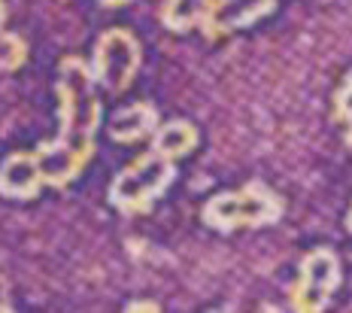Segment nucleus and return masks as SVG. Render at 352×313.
I'll return each instance as SVG.
<instances>
[{
	"mask_svg": "<svg viewBox=\"0 0 352 313\" xmlns=\"http://www.w3.org/2000/svg\"><path fill=\"white\" fill-rule=\"evenodd\" d=\"M104 6H124V3H131V0H100Z\"/></svg>",
	"mask_w": 352,
	"mask_h": 313,
	"instance_id": "4468645a",
	"label": "nucleus"
},
{
	"mask_svg": "<svg viewBox=\"0 0 352 313\" xmlns=\"http://www.w3.org/2000/svg\"><path fill=\"white\" fill-rule=\"evenodd\" d=\"M43 183L40 158L36 152H12L3 164H0V195L12 201H28L34 198Z\"/></svg>",
	"mask_w": 352,
	"mask_h": 313,
	"instance_id": "0eeeda50",
	"label": "nucleus"
},
{
	"mask_svg": "<svg viewBox=\"0 0 352 313\" xmlns=\"http://www.w3.org/2000/svg\"><path fill=\"white\" fill-rule=\"evenodd\" d=\"M58 104H61V131L52 143L36 147L43 183L67 186L82 173L94 155V134L100 128L98 79L82 58H64L58 70Z\"/></svg>",
	"mask_w": 352,
	"mask_h": 313,
	"instance_id": "f257e3e1",
	"label": "nucleus"
},
{
	"mask_svg": "<svg viewBox=\"0 0 352 313\" xmlns=\"http://www.w3.org/2000/svg\"><path fill=\"white\" fill-rule=\"evenodd\" d=\"M340 283V265L331 250H313L300 261V277L292 286V307L300 313L322 310Z\"/></svg>",
	"mask_w": 352,
	"mask_h": 313,
	"instance_id": "39448f33",
	"label": "nucleus"
},
{
	"mask_svg": "<svg viewBox=\"0 0 352 313\" xmlns=\"http://www.w3.org/2000/svg\"><path fill=\"white\" fill-rule=\"evenodd\" d=\"M210 10V0H164L161 3V25L167 31L186 34L195 25H201Z\"/></svg>",
	"mask_w": 352,
	"mask_h": 313,
	"instance_id": "9d476101",
	"label": "nucleus"
},
{
	"mask_svg": "<svg viewBox=\"0 0 352 313\" xmlns=\"http://www.w3.org/2000/svg\"><path fill=\"white\" fill-rule=\"evenodd\" d=\"M3 21H6V3L0 0V28H3Z\"/></svg>",
	"mask_w": 352,
	"mask_h": 313,
	"instance_id": "2eb2a0df",
	"label": "nucleus"
},
{
	"mask_svg": "<svg viewBox=\"0 0 352 313\" xmlns=\"http://www.w3.org/2000/svg\"><path fill=\"white\" fill-rule=\"evenodd\" d=\"M337 116H340V119H346V122H352V74L343 79L340 91H337Z\"/></svg>",
	"mask_w": 352,
	"mask_h": 313,
	"instance_id": "f8f14e48",
	"label": "nucleus"
},
{
	"mask_svg": "<svg viewBox=\"0 0 352 313\" xmlns=\"http://www.w3.org/2000/svg\"><path fill=\"white\" fill-rule=\"evenodd\" d=\"M140 58L143 52L134 34L124 31V28H109V31L100 34L98 46H94L91 76L107 91L119 94L134 83L137 70H140Z\"/></svg>",
	"mask_w": 352,
	"mask_h": 313,
	"instance_id": "20e7f679",
	"label": "nucleus"
},
{
	"mask_svg": "<svg viewBox=\"0 0 352 313\" xmlns=\"http://www.w3.org/2000/svg\"><path fill=\"white\" fill-rule=\"evenodd\" d=\"M346 228L352 231V210H349V216H346Z\"/></svg>",
	"mask_w": 352,
	"mask_h": 313,
	"instance_id": "dca6fc26",
	"label": "nucleus"
},
{
	"mask_svg": "<svg viewBox=\"0 0 352 313\" xmlns=\"http://www.w3.org/2000/svg\"><path fill=\"white\" fill-rule=\"evenodd\" d=\"M283 216V201L261 183H249L240 192H225L207 201L204 222L216 231L234 228H258L270 225Z\"/></svg>",
	"mask_w": 352,
	"mask_h": 313,
	"instance_id": "f03ea898",
	"label": "nucleus"
},
{
	"mask_svg": "<svg viewBox=\"0 0 352 313\" xmlns=\"http://www.w3.org/2000/svg\"><path fill=\"white\" fill-rule=\"evenodd\" d=\"M349 143H352V122H349Z\"/></svg>",
	"mask_w": 352,
	"mask_h": 313,
	"instance_id": "f3484780",
	"label": "nucleus"
},
{
	"mask_svg": "<svg viewBox=\"0 0 352 313\" xmlns=\"http://www.w3.org/2000/svg\"><path fill=\"white\" fill-rule=\"evenodd\" d=\"M28 58V46L19 34H6L0 31V70L10 74V70H19Z\"/></svg>",
	"mask_w": 352,
	"mask_h": 313,
	"instance_id": "9b49d317",
	"label": "nucleus"
},
{
	"mask_svg": "<svg viewBox=\"0 0 352 313\" xmlns=\"http://www.w3.org/2000/svg\"><path fill=\"white\" fill-rule=\"evenodd\" d=\"M158 128V113L152 104H131L119 110L109 122V137L116 143H137L143 137H152Z\"/></svg>",
	"mask_w": 352,
	"mask_h": 313,
	"instance_id": "6e6552de",
	"label": "nucleus"
},
{
	"mask_svg": "<svg viewBox=\"0 0 352 313\" xmlns=\"http://www.w3.org/2000/svg\"><path fill=\"white\" fill-rule=\"evenodd\" d=\"M197 147V128L192 122L173 119L167 125H158L152 134V149L161 152L164 158H182Z\"/></svg>",
	"mask_w": 352,
	"mask_h": 313,
	"instance_id": "1a4fd4ad",
	"label": "nucleus"
},
{
	"mask_svg": "<svg viewBox=\"0 0 352 313\" xmlns=\"http://www.w3.org/2000/svg\"><path fill=\"white\" fill-rule=\"evenodd\" d=\"M128 310L131 313H137V310H149V313H155V310H161L155 301H134V304H128Z\"/></svg>",
	"mask_w": 352,
	"mask_h": 313,
	"instance_id": "ddd939ff",
	"label": "nucleus"
},
{
	"mask_svg": "<svg viewBox=\"0 0 352 313\" xmlns=\"http://www.w3.org/2000/svg\"><path fill=\"white\" fill-rule=\"evenodd\" d=\"M276 10V0H210V10L201 28L210 40L249 28Z\"/></svg>",
	"mask_w": 352,
	"mask_h": 313,
	"instance_id": "423d86ee",
	"label": "nucleus"
},
{
	"mask_svg": "<svg viewBox=\"0 0 352 313\" xmlns=\"http://www.w3.org/2000/svg\"><path fill=\"white\" fill-rule=\"evenodd\" d=\"M176 167L173 158H164L161 152H146L134 164H128L109 186V204L122 213H143L152 207L158 195L173 183Z\"/></svg>",
	"mask_w": 352,
	"mask_h": 313,
	"instance_id": "7ed1b4c3",
	"label": "nucleus"
}]
</instances>
